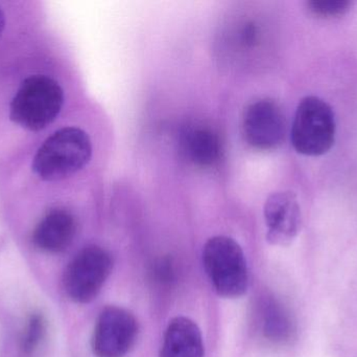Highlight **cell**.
Listing matches in <instances>:
<instances>
[{"mask_svg":"<svg viewBox=\"0 0 357 357\" xmlns=\"http://www.w3.org/2000/svg\"><path fill=\"white\" fill-rule=\"evenodd\" d=\"M92 156V143L81 128L65 127L46 138L33 157V173L44 182H58L75 175Z\"/></svg>","mask_w":357,"mask_h":357,"instance_id":"1","label":"cell"},{"mask_svg":"<svg viewBox=\"0 0 357 357\" xmlns=\"http://www.w3.org/2000/svg\"><path fill=\"white\" fill-rule=\"evenodd\" d=\"M64 105V90L45 75H29L21 82L10 105V117L29 131L38 132L56 121Z\"/></svg>","mask_w":357,"mask_h":357,"instance_id":"2","label":"cell"},{"mask_svg":"<svg viewBox=\"0 0 357 357\" xmlns=\"http://www.w3.org/2000/svg\"><path fill=\"white\" fill-rule=\"evenodd\" d=\"M204 270L214 291L224 299H238L249 289V268L241 245L228 236H214L204 245Z\"/></svg>","mask_w":357,"mask_h":357,"instance_id":"3","label":"cell"},{"mask_svg":"<svg viewBox=\"0 0 357 357\" xmlns=\"http://www.w3.org/2000/svg\"><path fill=\"white\" fill-rule=\"evenodd\" d=\"M335 119L331 107L318 96H306L298 105L291 126L294 148L300 154L320 156L335 140Z\"/></svg>","mask_w":357,"mask_h":357,"instance_id":"4","label":"cell"},{"mask_svg":"<svg viewBox=\"0 0 357 357\" xmlns=\"http://www.w3.org/2000/svg\"><path fill=\"white\" fill-rule=\"evenodd\" d=\"M113 258L98 245H88L71 259L64 272L65 291L71 301L88 304L96 299L112 272Z\"/></svg>","mask_w":357,"mask_h":357,"instance_id":"5","label":"cell"},{"mask_svg":"<svg viewBox=\"0 0 357 357\" xmlns=\"http://www.w3.org/2000/svg\"><path fill=\"white\" fill-rule=\"evenodd\" d=\"M137 319L126 308L107 306L98 314L91 339L96 357H126L137 341Z\"/></svg>","mask_w":357,"mask_h":357,"instance_id":"6","label":"cell"},{"mask_svg":"<svg viewBox=\"0 0 357 357\" xmlns=\"http://www.w3.org/2000/svg\"><path fill=\"white\" fill-rule=\"evenodd\" d=\"M243 132L252 148L274 150L282 144L287 133L284 115L274 101H256L243 113Z\"/></svg>","mask_w":357,"mask_h":357,"instance_id":"7","label":"cell"},{"mask_svg":"<svg viewBox=\"0 0 357 357\" xmlns=\"http://www.w3.org/2000/svg\"><path fill=\"white\" fill-rule=\"evenodd\" d=\"M266 240L270 245L287 247L301 230V209L293 192H276L264 205Z\"/></svg>","mask_w":357,"mask_h":357,"instance_id":"8","label":"cell"},{"mask_svg":"<svg viewBox=\"0 0 357 357\" xmlns=\"http://www.w3.org/2000/svg\"><path fill=\"white\" fill-rule=\"evenodd\" d=\"M77 234V220L68 210L48 212L36 226L33 242L40 251L59 254L66 251Z\"/></svg>","mask_w":357,"mask_h":357,"instance_id":"9","label":"cell"},{"mask_svg":"<svg viewBox=\"0 0 357 357\" xmlns=\"http://www.w3.org/2000/svg\"><path fill=\"white\" fill-rule=\"evenodd\" d=\"M203 335L197 323L186 316L169 321L159 357H204Z\"/></svg>","mask_w":357,"mask_h":357,"instance_id":"10","label":"cell"},{"mask_svg":"<svg viewBox=\"0 0 357 357\" xmlns=\"http://www.w3.org/2000/svg\"><path fill=\"white\" fill-rule=\"evenodd\" d=\"M183 152L188 161L199 168H211L222 155L218 134L207 126L189 128L182 138Z\"/></svg>","mask_w":357,"mask_h":357,"instance_id":"11","label":"cell"},{"mask_svg":"<svg viewBox=\"0 0 357 357\" xmlns=\"http://www.w3.org/2000/svg\"><path fill=\"white\" fill-rule=\"evenodd\" d=\"M261 333L274 344L287 343L293 337L294 322L285 306L276 298L268 296L259 306Z\"/></svg>","mask_w":357,"mask_h":357,"instance_id":"12","label":"cell"},{"mask_svg":"<svg viewBox=\"0 0 357 357\" xmlns=\"http://www.w3.org/2000/svg\"><path fill=\"white\" fill-rule=\"evenodd\" d=\"M44 335H45V321L43 316H40L39 314H31L21 341L23 352L27 356L33 354L41 343Z\"/></svg>","mask_w":357,"mask_h":357,"instance_id":"13","label":"cell"},{"mask_svg":"<svg viewBox=\"0 0 357 357\" xmlns=\"http://www.w3.org/2000/svg\"><path fill=\"white\" fill-rule=\"evenodd\" d=\"M349 0H310L307 2L308 10L314 16L323 18L342 16L349 10Z\"/></svg>","mask_w":357,"mask_h":357,"instance_id":"14","label":"cell"},{"mask_svg":"<svg viewBox=\"0 0 357 357\" xmlns=\"http://www.w3.org/2000/svg\"><path fill=\"white\" fill-rule=\"evenodd\" d=\"M150 274L157 284L169 285L175 280V266L169 258H160L152 264Z\"/></svg>","mask_w":357,"mask_h":357,"instance_id":"15","label":"cell"},{"mask_svg":"<svg viewBox=\"0 0 357 357\" xmlns=\"http://www.w3.org/2000/svg\"><path fill=\"white\" fill-rule=\"evenodd\" d=\"M4 27H6V16H4V13L0 8V37H1L2 33H3Z\"/></svg>","mask_w":357,"mask_h":357,"instance_id":"16","label":"cell"}]
</instances>
